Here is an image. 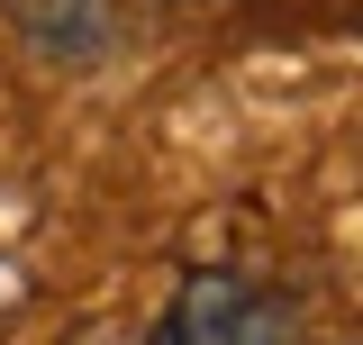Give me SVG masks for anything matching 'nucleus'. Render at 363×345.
<instances>
[{"instance_id":"nucleus-2","label":"nucleus","mask_w":363,"mask_h":345,"mask_svg":"<svg viewBox=\"0 0 363 345\" xmlns=\"http://www.w3.org/2000/svg\"><path fill=\"white\" fill-rule=\"evenodd\" d=\"M0 28L37 64H109L128 45V9L118 0H0Z\"/></svg>"},{"instance_id":"nucleus-1","label":"nucleus","mask_w":363,"mask_h":345,"mask_svg":"<svg viewBox=\"0 0 363 345\" xmlns=\"http://www.w3.org/2000/svg\"><path fill=\"white\" fill-rule=\"evenodd\" d=\"M155 345H291V300L245 263H200L173 282Z\"/></svg>"}]
</instances>
